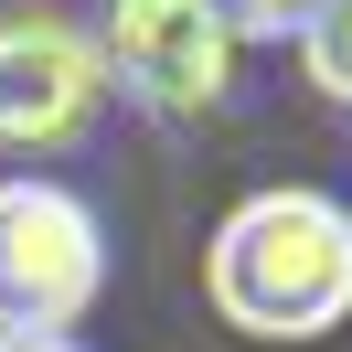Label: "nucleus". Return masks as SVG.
I'll return each mask as SVG.
<instances>
[{"mask_svg": "<svg viewBox=\"0 0 352 352\" xmlns=\"http://www.w3.org/2000/svg\"><path fill=\"white\" fill-rule=\"evenodd\" d=\"M203 299L245 342H320L352 320V203L320 182H267L203 245Z\"/></svg>", "mask_w": 352, "mask_h": 352, "instance_id": "1", "label": "nucleus"}, {"mask_svg": "<svg viewBox=\"0 0 352 352\" xmlns=\"http://www.w3.org/2000/svg\"><path fill=\"white\" fill-rule=\"evenodd\" d=\"M299 75H309V96H331V107H352V0H331L320 22L299 32Z\"/></svg>", "mask_w": 352, "mask_h": 352, "instance_id": "5", "label": "nucleus"}, {"mask_svg": "<svg viewBox=\"0 0 352 352\" xmlns=\"http://www.w3.org/2000/svg\"><path fill=\"white\" fill-rule=\"evenodd\" d=\"M107 299V224L75 182L0 171V331H75Z\"/></svg>", "mask_w": 352, "mask_h": 352, "instance_id": "2", "label": "nucleus"}, {"mask_svg": "<svg viewBox=\"0 0 352 352\" xmlns=\"http://www.w3.org/2000/svg\"><path fill=\"white\" fill-rule=\"evenodd\" d=\"M86 32H96V65H107V96H129L160 129H203L235 96L245 43L214 22V0H107Z\"/></svg>", "mask_w": 352, "mask_h": 352, "instance_id": "4", "label": "nucleus"}, {"mask_svg": "<svg viewBox=\"0 0 352 352\" xmlns=\"http://www.w3.org/2000/svg\"><path fill=\"white\" fill-rule=\"evenodd\" d=\"M107 129V65L86 11L65 0H0V150L65 160Z\"/></svg>", "mask_w": 352, "mask_h": 352, "instance_id": "3", "label": "nucleus"}, {"mask_svg": "<svg viewBox=\"0 0 352 352\" xmlns=\"http://www.w3.org/2000/svg\"><path fill=\"white\" fill-rule=\"evenodd\" d=\"M0 352H86L75 331H0Z\"/></svg>", "mask_w": 352, "mask_h": 352, "instance_id": "7", "label": "nucleus"}, {"mask_svg": "<svg viewBox=\"0 0 352 352\" xmlns=\"http://www.w3.org/2000/svg\"><path fill=\"white\" fill-rule=\"evenodd\" d=\"M320 11H331V0H214V22L235 32V43H299Z\"/></svg>", "mask_w": 352, "mask_h": 352, "instance_id": "6", "label": "nucleus"}]
</instances>
